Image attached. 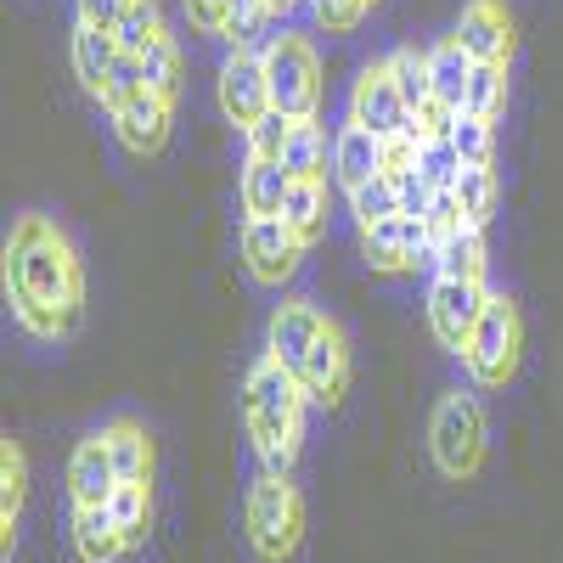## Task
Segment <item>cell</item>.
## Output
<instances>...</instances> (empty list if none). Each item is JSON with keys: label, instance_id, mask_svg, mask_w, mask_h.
I'll return each instance as SVG.
<instances>
[{"label": "cell", "instance_id": "1", "mask_svg": "<svg viewBox=\"0 0 563 563\" xmlns=\"http://www.w3.org/2000/svg\"><path fill=\"white\" fill-rule=\"evenodd\" d=\"M0 276H7V305L18 327L40 344H63L79 310H85V265L68 243V231L52 214H12L7 249H0Z\"/></svg>", "mask_w": 563, "mask_h": 563}, {"label": "cell", "instance_id": "2", "mask_svg": "<svg viewBox=\"0 0 563 563\" xmlns=\"http://www.w3.org/2000/svg\"><path fill=\"white\" fill-rule=\"evenodd\" d=\"M305 406H310V395H305L294 366H282L276 355H260L249 366L243 422H249V440H254V451L271 474H294L299 440H305Z\"/></svg>", "mask_w": 563, "mask_h": 563}, {"label": "cell", "instance_id": "3", "mask_svg": "<svg viewBox=\"0 0 563 563\" xmlns=\"http://www.w3.org/2000/svg\"><path fill=\"white\" fill-rule=\"evenodd\" d=\"M243 530H249V547L260 563H288L299 547H305V496L288 474H265L254 479L249 490V507H243Z\"/></svg>", "mask_w": 563, "mask_h": 563}, {"label": "cell", "instance_id": "4", "mask_svg": "<svg viewBox=\"0 0 563 563\" xmlns=\"http://www.w3.org/2000/svg\"><path fill=\"white\" fill-rule=\"evenodd\" d=\"M485 445H490V422H485V406L474 395H440L434 417H429V456L445 479H474L485 467Z\"/></svg>", "mask_w": 563, "mask_h": 563}, {"label": "cell", "instance_id": "5", "mask_svg": "<svg viewBox=\"0 0 563 563\" xmlns=\"http://www.w3.org/2000/svg\"><path fill=\"white\" fill-rule=\"evenodd\" d=\"M519 350H525V321H519V305H512L507 294H490L474 339H467L462 350V366L467 378H474L479 389H507L512 378H519Z\"/></svg>", "mask_w": 563, "mask_h": 563}, {"label": "cell", "instance_id": "6", "mask_svg": "<svg viewBox=\"0 0 563 563\" xmlns=\"http://www.w3.org/2000/svg\"><path fill=\"white\" fill-rule=\"evenodd\" d=\"M265 79H271V108L288 119H321V57L305 34H271L265 45Z\"/></svg>", "mask_w": 563, "mask_h": 563}, {"label": "cell", "instance_id": "7", "mask_svg": "<svg viewBox=\"0 0 563 563\" xmlns=\"http://www.w3.org/2000/svg\"><path fill=\"white\" fill-rule=\"evenodd\" d=\"M305 238L282 220V214H249L243 220V265L254 282H265V288H282L299 265H305Z\"/></svg>", "mask_w": 563, "mask_h": 563}, {"label": "cell", "instance_id": "8", "mask_svg": "<svg viewBox=\"0 0 563 563\" xmlns=\"http://www.w3.org/2000/svg\"><path fill=\"white\" fill-rule=\"evenodd\" d=\"M490 305V282L474 276V282H451V276H434V288H429V333L440 350L462 355L467 339H474V327Z\"/></svg>", "mask_w": 563, "mask_h": 563}, {"label": "cell", "instance_id": "9", "mask_svg": "<svg viewBox=\"0 0 563 563\" xmlns=\"http://www.w3.org/2000/svg\"><path fill=\"white\" fill-rule=\"evenodd\" d=\"M350 119L366 124L372 135H395V130H406L411 108H406L400 85H395L389 57H384V63H366V68L355 74V85H350Z\"/></svg>", "mask_w": 563, "mask_h": 563}, {"label": "cell", "instance_id": "10", "mask_svg": "<svg viewBox=\"0 0 563 563\" xmlns=\"http://www.w3.org/2000/svg\"><path fill=\"white\" fill-rule=\"evenodd\" d=\"M350 378H355V361H350V339L339 321L321 327V339L310 344L305 366H299V384L310 395V406H339L350 395Z\"/></svg>", "mask_w": 563, "mask_h": 563}, {"label": "cell", "instance_id": "11", "mask_svg": "<svg viewBox=\"0 0 563 563\" xmlns=\"http://www.w3.org/2000/svg\"><path fill=\"white\" fill-rule=\"evenodd\" d=\"M220 108L225 119L249 130L271 113V79H265V52H231L220 63Z\"/></svg>", "mask_w": 563, "mask_h": 563}, {"label": "cell", "instance_id": "12", "mask_svg": "<svg viewBox=\"0 0 563 563\" xmlns=\"http://www.w3.org/2000/svg\"><path fill=\"white\" fill-rule=\"evenodd\" d=\"M113 119V135L119 147L135 153V158H158L164 141H169V124H175V102L158 97V90H141V97H130L124 108L108 113Z\"/></svg>", "mask_w": 563, "mask_h": 563}, {"label": "cell", "instance_id": "13", "mask_svg": "<svg viewBox=\"0 0 563 563\" xmlns=\"http://www.w3.org/2000/svg\"><path fill=\"white\" fill-rule=\"evenodd\" d=\"M451 34L474 63H512V45H519V29H512V12L501 0H467Z\"/></svg>", "mask_w": 563, "mask_h": 563}, {"label": "cell", "instance_id": "14", "mask_svg": "<svg viewBox=\"0 0 563 563\" xmlns=\"http://www.w3.org/2000/svg\"><path fill=\"white\" fill-rule=\"evenodd\" d=\"M327 321H333V316H327L321 305H310V299H282L271 310V327H265V355H276L282 366L299 372Z\"/></svg>", "mask_w": 563, "mask_h": 563}, {"label": "cell", "instance_id": "15", "mask_svg": "<svg viewBox=\"0 0 563 563\" xmlns=\"http://www.w3.org/2000/svg\"><path fill=\"white\" fill-rule=\"evenodd\" d=\"M113 490H119V462L108 451V434L97 429V434H85L68 456V496L79 507V501H113Z\"/></svg>", "mask_w": 563, "mask_h": 563}, {"label": "cell", "instance_id": "16", "mask_svg": "<svg viewBox=\"0 0 563 563\" xmlns=\"http://www.w3.org/2000/svg\"><path fill=\"white\" fill-rule=\"evenodd\" d=\"M68 530H74L79 563H113L119 552H130V547H124V530H119V519H113L108 501H79L74 519H68Z\"/></svg>", "mask_w": 563, "mask_h": 563}, {"label": "cell", "instance_id": "17", "mask_svg": "<svg viewBox=\"0 0 563 563\" xmlns=\"http://www.w3.org/2000/svg\"><path fill=\"white\" fill-rule=\"evenodd\" d=\"M23 501H29V451L18 440H0V558L7 563L23 525Z\"/></svg>", "mask_w": 563, "mask_h": 563}, {"label": "cell", "instance_id": "18", "mask_svg": "<svg viewBox=\"0 0 563 563\" xmlns=\"http://www.w3.org/2000/svg\"><path fill=\"white\" fill-rule=\"evenodd\" d=\"M378 147H384V135H372L366 124L344 119L339 135H333V180L344 186V192H355L361 180L378 175Z\"/></svg>", "mask_w": 563, "mask_h": 563}, {"label": "cell", "instance_id": "19", "mask_svg": "<svg viewBox=\"0 0 563 563\" xmlns=\"http://www.w3.org/2000/svg\"><path fill=\"white\" fill-rule=\"evenodd\" d=\"M113 63H119V40L113 34H102V29H74V74H79V85H85V97L90 102H108V79H113Z\"/></svg>", "mask_w": 563, "mask_h": 563}, {"label": "cell", "instance_id": "20", "mask_svg": "<svg viewBox=\"0 0 563 563\" xmlns=\"http://www.w3.org/2000/svg\"><path fill=\"white\" fill-rule=\"evenodd\" d=\"M102 434H108V451H113V462H119V485H153V462H158L153 434L141 429V422H130V417L108 422Z\"/></svg>", "mask_w": 563, "mask_h": 563}, {"label": "cell", "instance_id": "21", "mask_svg": "<svg viewBox=\"0 0 563 563\" xmlns=\"http://www.w3.org/2000/svg\"><path fill=\"white\" fill-rule=\"evenodd\" d=\"M238 192H243V214H282V203L294 192V175L276 158H243Z\"/></svg>", "mask_w": 563, "mask_h": 563}, {"label": "cell", "instance_id": "22", "mask_svg": "<svg viewBox=\"0 0 563 563\" xmlns=\"http://www.w3.org/2000/svg\"><path fill=\"white\" fill-rule=\"evenodd\" d=\"M429 74H434V97L462 113L467 108V79H474V57L462 52L456 34H445V40L429 45Z\"/></svg>", "mask_w": 563, "mask_h": 563}, {"label": "cell", "instance_id": "23", "mask_svg": "<svg viewBox=\"0 0 563 563\" xmlns=\"http://www.w3.org/2000/svg\"><path fill=\"white\" fill-rule=\"evenodd\" d=\"M282 169H288L294 180L333 175V147H327L321 119H294V135H288V147H282Z\"/></svg>", "mask_w": 563, "mask_h": 563}, {"label": "cell", "instance_id": "24", "mask_svg": "<svg viewBox=\"0 0 563 563\" xmlns=\"http://www.w3.org/2000/svg\"><path fill=\"white\" fill-rule=\"evenodd\" d=\"M485 265H490L485 225H462L456 238H445L434 249V276H451V282H474V276H485Z\"/></svg>", "mask_w": 563, "mask_h": 563}, {"label": "cell", "instance_id": "25", "mask_svg": "<svg viewBox=\"0 0 563 563\" xmlns=\"http://www.w3.org/2000/svg\"><path fill=\"white\" fill-rule=\"evenodd\" d=\"M282 220H288L305 249H316L327 238V175H310V180H294L288 203H282Z\"/></svg>", "mask_w": 563, "mask_h": 563}, {"label": "cell", "instance_id": "26", "mask_svg": "<svg viewBox=\"0 0 563 563\" xmlns=\"http://www.w3.org/2000/svg\"><path fill=\"white\" fill-rule=\"evenodd\" d=\"M451 192H456L467 225H490V214H496V169L490 164H462Z\"/></svg>", "mask_w": 563, "mask_h": 563}, {"label": "cell", "instance_id": "27", "mask_svg": "<svg viewBox=\"0 0 563 563\" xmlns=\"http://www.w3.org/2000/svg\"><path fill=\"white\" fill-rule=\"evenodd\" d=\"M108 507H113V519L124 530V547L130 552L147 547V530H153V485H119Z\"/></svg>", "mask_w": 563, "mask_h": 563}, {"label": "cell", "instance_id": "28", "mask_svg": "<svg viewBox=\"0 0 563 563\" xmlns=\"http://www.w3.org/2000/svg\"><path fill=\"white\" fill-rule=\"evenodd\" d=\"M344 198H350L355 225L366 231V225H378V220L400 214V180H395V175H372V180H361L355 192H344Z\"/></svg>", "mask_w": 563, "mask_h": 563}, {"label": "cell", "instance_id": "29", "mask_svg": "<svg viewBox=\"0 0 563 563\" xmlns=\"http://www.w3.org/2000/svg\"><path fill=\"white\" fill-rule=\"evenodd\" d=\"M169 29H164V12H158V0H130V12L119 18V29H113V40H119V52H147L153 40H164Z\"/></svg>", "mask_w": 563, "mask_h": 563}, {"label": "cell", "instance_id": "30", "mask_svg": "<svg viewBox=\"0 0 563 563\" xmlns=\"http://www.w3.org/2000/svg\"><path fill=\"white\" fill-rule=\"evenodd\" d=\"M389 68H395V85H400L411 113L434 97V74H429V52H422V45H400V52L389 57Z\"/></svg>", "mask_w": 563, "mask_h": 563}, {"label": "cell", "instance_id": "31", "mask_svg": "<svg viewBox=\"0 0 563 563\" xmlns=\"http://www.w3.org/2000/svg\"><path fill=\"white\" fill-rule=\"evenodd\" d=\"M417 175L429 192H451L456 175H462V153H456V141L451 135H434V141H422V153H417Z\"/></svg>", "mask_w": 563, "mask_h": 563}, {"label": "cell", "instance_id": "32", "mask_svg": "<svg viewBox=\"0 0 563 563\" xmlns=\"http://www.w3.org/2000/svg\"><path fill=\"white\" fill-rule=\"evenodd\" d=\"M501 102H507V63H474V79H467V108L462 113L496 119Z\"/></svg>", "mask_w": 563, "mask_h": 563}, {"label": "cell", "instance_id": "33", "mask_svg": "<svg viewBox=\"0 0 563 563\" xmlns=\"http://www.w3.org/2000/svg\"><path fill=\"white\" fill-rule=\"evenodd\" d=\"M451 141L462 164H496V119H479V113H456L451 124Z\"/></svg>", "mask_w": 563, "mask_h": 563}, {"label": "cell", "instance_id": "34", "mask_svg": "<svg viewBox=\"0 0 563 563\" xmlns=\"http://www.w3.org/2000/svg\"><path fill=\"white\" fill-rule=\"evenodd\" d=\"M288 135H294V119L282 113V108H271L260 124L243 130V158H276V164H282V147H288Z\"/></svg>", "mask_w": 563, "mask_h": 563}, {"label": "cell", "instance_id": "35", "mask_svg": "<svg viewBox=\"0 0 563 563\" xmlns=\"http://www.w3.org/2000/svg\"><path fill=\"white\" fill-rule=\"evenodd\" d=\"M141 68H147V90H158V97L175 102V90H180V45L164 34L153 40L147 52H141Z\"/></svg>", "mask_w": 563, "mask_h": 563}, {"label": "cell", "instance_id": "36", "mask_svg": "<svg viewBox=\"0 0 563 563\" xmlns=\"http://www.w3.org/2000/svg\"><path fill=\"white\" fill-rule=\"evenodd\" d=\"M366 12H372V0H310V18H316V29H327V34L361 29Z\"/></svg>", "mask_w": 563, "mask_h": 563}, {"label": "cell", "instance_id": "37", "mask_svg": "<svg viewBox=\"0 0 563 563\" xmlns=\"http://www.w3.org/2000/svg\"><path fill=\"white\" fill-rule=\"evenodd\" d=\"M417 153H422V141L411 135V130H395V135H384V147H378V175H411L417 169Z\"/></svg>", "mask_w": 563, "mask_h": 563}, {"label": "cell", "instance_id": "38", "mask_svg": "<svg viewBox=\"0 0 563 563\" xmlns=\"http://www.w3.org/2000/svg\"><path fill=\"white\" fill-rule=\"evenodd\" d=\"M429 238H434V249L445 243V238H456V231L467 225V214H462V203H456V192H434V203H429Z\"/></svg>", "mask_w": 563, "mask_h": 563}, {"label": "cell", "instance_id": "39", "mask_svg": "<svg viewBox=\"0 0 563 563\" xmlns=\"http://www.w3.org/2000/svg\"><path fill=\"white\" fill-rule=\"evenodd\" d=\"M124 12H130V0H79V23L85 29H102V34H113Z\"/></svg>", "mask_w": 563, "mask_h": 563}, {"label": "cell", "instance_id": "40", "mask_svg": "<svg viewBox=\"0 0 563 563\" xmlns=\"http://www.w3.org/2000/svg\"><path fill=\"white\" fill-rule=\"evenodd\" d=\"M186 18H192V29H198V34H225L231 0H186Z\"/></svg>", "mask_w": 563, "mask_h": 563}, {"label": "cell", "instance_id": "41", "mask_svg": "<svg viewBox=\"0 0 563 563\" xmlns=\"http://www.w3.org/2000/svg\"><path fill=\"white\" fill-rule=\"evenodd\" d=\"M372 7H378V0H372Z\"/></svg>", "mask_w": 563, "mask_h": 563}]
</instances>
